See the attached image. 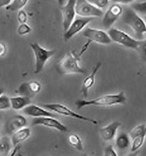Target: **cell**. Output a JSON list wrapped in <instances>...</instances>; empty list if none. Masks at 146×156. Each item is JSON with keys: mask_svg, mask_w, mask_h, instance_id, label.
Returning a JSON list of instances; mask_svg holds the SVG:
<instances>
[{"mask_svg": "<svg viewBox=\"0 0 146 156\" xmlns=\"http://www.w3.org/2000/svg\"><path fill=\"white\" fill-rule=\"evenodd\" d=\"M127 97L123 92L117 94H104L92 99H79L75 104L78 109H81L87 106L107 107L115 105H124L127 102Z\"/></svg>", "mask_w": 146, "mask_h": 156, "instance_id": "1", "label": "cell"}, {"mask_svg": "<svg viewBox=\"0 0 146 156\" xmlns=\"http://www.w3.org/2000/svg\"><path fill=\"white\" fill-rule=\"evenodd\" d=\"M81 58L75 51L64 55L56 65L57 71L61 75L80 74L86 75L87 70L80 64Z\"/></svg>", "mask_w": 146, "mask_h": 156, "instance_id": "2", "label": "cell"}, {"mask_svg": "<svg viewBox=\"0 0 146 156\" xmlns=\"http://www.w3.org/2000/svg\"><path fill=\"white\" fill-rule=\"evenodd\" d=\"M122 22L134 32L138 40H142L146 34V24L144 19L133 8H126L122 15Z\"/></svg>", "mask_w": 146, "mask_h": 156, "instance_id": "3", "label": "cell"}, {"mask_svg": "<svg viewBox=\"0 0 146 156\" xmlns=\"http://www.w3.org/2000/svg\"><path fill=\"white\" fill-rule=\"evenodd\" d=\"M42 107H43L45 109L53 113L62 115L63 116L71 117L77 120H80L81 121L92 123L93 125H97L98 124V122L97 120L90 117H87L85 116L76 113L73 110L70 109L69 108H68L67 106L62 103H46V104H43L42 105Z\"/></svg>", "mask_w": 146, "mask_h": 156, "instance_id": "4", "label": "cell"}, {"mask_svg": "<svg viewBox=\"0 0 146 156\" xmlns=\"http://www.w3.org/2000/svg\"><path fill=\"white\" fill-rule=\"evenodd\" d=\"M30 47L35 56L34 73L38 74L43 70L46 63L55 54L56 51L45 49L37 42L32 43Z\"/></svg>", "mask_w": 146, "mask_h": 156, "instance_id": "5", "label": "cell"}, {"mask_svg": "<svg viewBox=\"0 0 146 156\" xmlns=\"http://www.w3.org/2000/svg\"><path fill=\"white\" fill-rule=\"evenodd\" d=\"M108 34L112 42L127 48L136 50L140 40L134 38L126 32L115 28L109 29Z\"/></svg>", "mask_w": 146, "mask_h": 156, "instance_id": "6", "label": "cell"}, {"mask_svg": "<svg viewBox=\"0 0 146 156\" xmlns=\"http://www.w3.org/2000/svg\"><path fill=\"white\" fill-rule=\"evenodd\" d=\"M75 9L76 14L81 17L97 18L104 15L102 10L97 8L87 0H76Z\"/></svg>", "mask_w": 146, "mask_h": 156, "instance_id": "7", "label": "cell"}, {"mask_svg": "<svg viewBox=\"0 0 146 156\" xmlns=\"http://www.w3.org/2000/svg\"><path fill=\"white\" fill-rule=\"evenodd\" d=\"M96 18L81 17L75 18L74 21L70 25L69 28L64 32V39L65 42L69 41L79 32L84 30L85 27Z\"/></svg>", "mask_w": 146, "mask_h": 156, "instance_id": "8", "label": "cell"}, {"mask_svg": "<svg viewBox=\"0 0 146 156\" xmlns=\"http://www.w3.org/2000/svg\"><path fill=\"white\" fill-rule=\"evenodd\" d=\"M83 35L88 40L101 45H108L112 42L108 33L100 29L88 27L83 32Z\"/></svg>", "mask_w": 146, "mask_h": 156, "instance_id": "9", "label": "cell"}, {"mask_svg": "<svg viewBox=\"0 0 146 156\" xmlns=\"http://www.w3.org/2000/svg\"><path fill=\"white\" fill-rule=\"evenodd\" d=\"M76 0H68L66 4L61 6L60 10L62 12V23L64 31H66L70 25L75 20Z\"/></svg>", "mask_w": 146, "mask_h": 156, "instance_id": "10", "label": "cell"}, {"mask_svg": "<svg viewBox=\"0 0 146 156\" xmlns=\"http://www.w3.org/2000/svg\"><path fill=\"white\" fill-rule=\"evenodd\" d=\"M123 12V9L121 5L117 4L111 5L103 15L102 21L103 27L107 30L111 28L119 17L122 16Z\"/></svg>", "mask_w": 146, "mask_h": 156, "instance_id": "11", "label": "cell"}, {"mask_svg": "<svg viewBox=\"0 0 146 156\" xmlns=\"http://www.w3.org/2000/svg\"><path fill=\"white\" fill-rule=\"evenodd\" d=\"M32 126H44L50 129H53L62 133L69 131L68 127L61 122L53 117H43L34 118L32 120Z\"/></svg>", "mask_w": 146, "mask_h": 156, "instance_id": "12", "label": "cell"}, {"mask_svg": "<svg viewBox=\"0 0 146 156\" xmlns=\"http://www.w3.org/2000/svg\"><path fill=\"white\" fill-rule=\"evenodd\" d=\"M41 89L42 86L39 82L32 80L21 84L18 89V94L20 96H26L31 99L39 93Z\"/></svg>", "mask_w": 146, "mask_h": 156, "instance_id": "13", "label": "cell"}, {"mask_svg": "<svg viewBox=\"0 0 146 156\" xmlns=\"http://www.w3.org/2000/svg\"><path fill=\"white\" fill-rule=\"evenodd\" d=\"M23 114L27 116L32 118L43 117H56L53 113L46 110L42 106H40L35 104H32L25 108L22 110Z\"/></svg>", "mask_w": 146, "mask_h": 156, "instance_id": "14", "label": "cell"}, {"mask_svg": "<svg viewBox=\"0 0 146 156\" xmlns=\"http://www.w3.org/2000/svg\"><path fill=\"white\" fill-rule=\"evenodd\" d=\"M121 126V122L114 121L108 125L101 127L99 130L101 139L107 142L113 140L115 138L117 130Z\"/></svg>", "mask_w": 146, "mask_h": 156, "instance_id": "15", "label": "cell"}, {"mask_svg": "<svg viewBox=\"0 0 146 156\" xmlns=\"http://www.w3.org/2000/svg\"><path fill=\"white\" fill-rule=\"evenodd\" d=\"M102 63L98 62L93 68L91 73L85 78L82 83L80 92L84 98H87L90 90L92 88L95 82V76L98 72L100 69Z\"/></svg>", "mask_w": 146, "mask_h": 156, "instance_id": "16", "label": "cell"}, {"mask_svg": "<svg viewBox=\"0 0 146 156\" xmlns=\"http://www.w3.org/2000/svg\"><path fill=\"white\" fill-rule=\"evenodd\" d=\"M27 120L26 117L21 115H15L8 120L7 124V130L11 134L17 130L26 127Z\"/></svg>", "mask_w": 146, "mask_h": 156, "instance_id": "17", "label": "cell"}, {"mask_svg": "<svg viewBox=\"0 0 146 156\" xmlns=\"http://www.w3.org/2000/svg\"><path fill=\"white\" fill-rule=\"evenodd\" d=\"M31 135V130L30 128L26 127H23L12 134L11 137L13 146L19 145L29 138Z\"/></svg>", "mask_w": 146, "mask_h": 156, "instance_id": "18", "label": "cell"}, {"mask_svg": "<svg viewBox=\"0 0 146 156\" xmlns=\"http://www.w3.org/2000/svg\"><path fill=\"white\" fill-rule=\"evenodd\" d=\"M10 101L11 109L16 111L22 110L32 103L31 98L20 95L10 98Z\"/></svg>", "mask_w": 146, "mask_h": 156, "instance_id": "19", "label": "cell"}, {"mask_svg": "<svg viewBox=\"0 0 146 156\" xmlns=\"http://www.w3.org/2000/svg\"><path fill=\"white\" fill-rule=\"evenodd\" d=\"M131 137L127 133L121 132L116 136V146L119 150H124L131 147Z\"/></svg>", "mask_w": 146, "mask_h": 156, "instance_id": "20", "label": "cell"}, {"mask_svg": "<svg viewBox=\"0 0 146 156\" xmlns=\"http://www.w3.org/2000/svg\"><path fill=\"white\" fill-rule=\"evenodd\" d=\"M13 147L11 137L8 136L0 137V156H9Z\"/></svg>", "mask_w": 146, "mask_h": 156, "instance_id": "21", "label": "cell"}, {"mask_svg": "<svg viewBox=\"0 0 146 156\" xmlns=\"http://www.w3.org/2000/svg\"><path fill=\"white\" fill-rule=\"evenodd\" d=\"M67 142L70 146L78 151L84 150V145L80 136L76 133H71L67 136Z\"/></svg>", "mask_w": 146, "mask_h": 156, "instance_id": "22", "label": "cell"}, {"mask_svg": "<svg viewBox=\"0 0 146 156\" xmlns=\"http://www.w3.org/2000/svg\"><path fill=\"white\" fill-rule=\"evenodd\" d=\"M146 139V134H144L131 139V152H136L140 151V148L144 145Z\"/></svg>", "mask_w": 146, "mask_h": 156, "instance_id": "23", "label": "cell"}, {"mask_svg": "<svg viewBox=\"0 0 146 156\" xmlns=\"http://www.w3.org/2000/svg\"><path fill=\"white\" fill-rule=\"evenodd\" d=\"M28 1L29 0H13L8 6L5 7V9L12 12L19 11L27 4Z\"/></svg>", "mask_w": 146, "mask_h": 156, "instance_id": "24", "label": "cell"}, {"mask_svg": "<svg viewBox=\"0 0 146 156\" xmlns=\"http://www.w3.org/2000/svg\"><path fill=\"white\" fill-rule=\"evenodd\" d=\"M129 134L131 137V139L141 135L146 134V123L137 125L131 130Z\"/></svg>", "mask_w": 146, "mask_h": 156, "instance_id": "25", "label": "cell"}, {"mask_svg": "<svg viewBox=\"0 0 146 156\" xmlns=\"http://www.w3.org/2000/svg\"><path fill=\"white\" fill-rule=\"evenodd\" d=\"M136 51H138L141 60L146 63V39L139 41Z\"/></svg>", "mask_w": 146, "mask_h": 156, "instance_id": "26", "label": "cell"}, {"mask_svg": "<svg viewBox=\"0 0 146 156\" xmlns=\"http://www.w3.org/2000/svg\"><path fill=\"white\" fill-rule=\"evenodd\" d=\"M11 109L10 98L4 94L0 95V110H6Z\"/></svg>", "mask_w": 146, "mask_h": 156, "instance_id": "27", "label": "cell"}, {"mask_svg": "<svg viewBox=\"0 0 146 156\" xmlns=\"http://www.w3.org/2000/svg\"><path fill=\"white\" fill-rule=\"evenodd\" d=\"M90 3L93 5L102 10L107 8L109 4L110 0H87Z\"/></svg>", "mask_w": 146, "mask_h": 156, "instance_id": "28", "label": "cell"}, {"mask_svg": "<svg viewBox=\"0 0 146 156\" xmlns=\"http://www.w3.org/2000/svg\"><path fill=\"white\" fill-rule=\"evenodd\" d=\"M31 31L32 28L31 27L26 23H21L17 29V32L19 35H26L31 32Z\"/></svg>", "mask_w": 146, "mask_h": 156, "instance_id": "29", "label": "cell"}, {"mask_svg": "<svg viewBox=\"0 0 146 156\" xmlns=\"http://www.w3.org/2000/svg\"><path fill=\"white\" fill-rule=\"evenodd\" d=\"M104 156H118V155L113 146L109 144L104 149Z\"/></svg>", "mask_w": 146, "mask_h": 156, "instance_id": "30", "label": "cell"}, {"mask_svg": "<svg viewBox=\"0 0 146 156\" xmlns=\"http://www.w3.org/2000/svg\"><path fill=\"white\" fill-rule=\"evenodd\" d=\"M17 18H18V22L20 24L26 23L28 21V15L24 10L21 9L18 11Z\"/></svg>", "mask_w": 146, "mask_h": 156, "instance_id": "31", "label": "cell"}, {"mask_svg": "<svg viewBox=\"0 0 146 156\" xmlns=\"http://www.w3.org/2000/svg\"><path fill=\"white\" fill-rule=\"evenodd\" d=\"M8 156H24L19 145L13 147Z\"/></svg>", "mask_w": 146, "mask_h": 156, "instance_id": "32", "label": "cell"}, {"mask_svg": "<svg viewBox=\"0 0 146 156\" xmlns=\"http://www.w3.org/2000/svg\"><path fill=\"white\" fill-rule=\"evenodd\" d=\"M91 42H92L91 41H90V40H88V41H87V42L82 47L81 49L80 50V52L78 53V56H79L80 58H81V56L83 55L85 52L87 51V49H88V47L90 46V45L91 44Z\"/></svg>", "mask_w": 146, "mask_h": 156, "instance_id": "33", "label": "cell"}, {"mask_svg": "<svg viewBox=\"0 0 146 156\" xmlns=\"http://www.w3.org/2000/svg\"><path fill=\"white\" fill-rule=\"evenodd\" d=\"M114 4H117L119 5H127L130 4L135 0H111Z\"/></svg>", "mask_w": 146, "mask_h": 156, "instance_id": "34", "label": "cell"}, {"mask_svg": "<svg viewBox=\"0 0 146 156\" xmlns=\"http://www.w3.org/2000/svg\"><path fill=\"white\" fill-rule=\"evenodd\" d=\"M7 49L5 44L2 42H0V57L5 55Z\"/></svg>", "mask_w": 146, "mask_h": 156, "instance_id": "35", "label": "cell"}, {"mask_svg": "<svg viewBox=\"0 0 146 156\" xmlns=\"http://www.w3.org/2000/svg\"><path fill=\"white\" fill-rule=\"evenodd\" d=\"M12 2V0H0V8L6 7Z\"/></svg>", "mask_w": 146, "mask_h": 156, "instance_id": "36", "label": "cell"}, {"mask_svg": "<svg viewBox=\"0 0 146 156\" xmlns=\"http://www.w3.org/2000/svg\"><path fill=\"white\" fill-rule=\"evenodd\" d=\"M139 153H140V151H136V152H131V153L127 156H138Z\"/></svg>", "mask_w": 146, "mask_h": 156, "instance_id": "37", "label": "cell"}, {"mask_svg": "<svg viewBox=\"0 0 146 156\" xmlns=\"http://www.w3.org/2000/svg\"><path fill=\"white\" fill-rule=\"evenodd\" d=\"M57 2H58L59 5L62 6V5H63L64 4L65 0H57Z\"/></svg>", "mask_w": 146, "mask_h": 156, "instance_id": "38", "label": "cell"}, {"mask_svg": "<svg viewBox=\"0 0 146 156\" xmlns=\"http://www.w3.org/2000/svg\"><path fill=\"white\" fill-rule=\"evenodd\" d=\"M2 94H4V89L2 88H0V95Z\"/></svg>", "mask_w": 146, "mask_h": 156, "instance_id": "39", "label": "cell"}, {"mask_svg": "<svg viewBox=\"0 0 146 156\" xmlns=\"http://www.w3.org/2000/svg\"><path fill=\"white\" fill-rule=\"evenodd\" d=\"M143 19H144V21H145L146 24V16H144V18H143Z\"/></svg>", "mask_w": 146, "mask_h": 156, "instance_id": "40", "label": "cell"}, {"mask_svg": "<svg viewBox=\"0 0 146 156\" xmlns=\"http://www.w3.org/2000/svg\"><path fill=\"white\" fill-rule=\"evenodd\" d=\"M81 156H88L87 154H83V155H82Z\"/></svg>", "mask_w": 146, "mask_h": 156, "instance_id": "41", "label": "cell"}, {"mask_svg": "<svg viewBox=\"0 0 146 156\" xmlns=\"http://www.w3.org/2000/svg\"><path fill=\"white\" fill-rule=\"evenodd\" d=\"M0 129H1V123H0Z\"/></svg>", "mask_w": 146, "mask_h": 156, "instance_id": "42", "label": "cell"}]
</instances>
